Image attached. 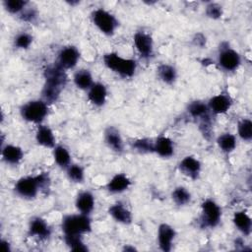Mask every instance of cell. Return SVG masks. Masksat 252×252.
Instances as JSON below:
<instances>
[{"instance_id":"603a6c76","label":"cell","mask_w":252,"mask_h":252,"mask_svg":"<svg viewBox=\"0 0 252 252\" xmlns=\"http://www.w3.org/2000/svg\"><path fill=\"white\" fill-rule=\"evenodd\" d=\"M36 143L44 148L53 149L56 146V138L52 129L47 125L39 124L35 131Z\"/></svg>"},{"instance_id":"4316f807","label":"cell","mask_w":252,"mask_h":252,"mask_svg":"<svg viewBox=\"0 0 252 252\" xmlns=\"http://www.w3.org/2000/svg\"><path fill=\"white\" fill-rule=\"evenodd\" d=\"M52 150H53L52 154H53V158L55 163L60 168L66 169L72 163L71 154L68 151V149L62 145H56Z\"/></svg>"},{"instance_id":"52a82bcc","label":"cell","mask_w":252,"mask_h":252,"mask_svg":"<svg viewBox=\"0 0 252 252\" xmlns=\"http://www.w3.org/2000/svg\"><path fill=\"white\" fill-rule=\"evenodd\" d=\"M217 63L220 70L226 73L236 71L241 64L240 54L229 46L227 42H221L219 48Z\"/></svg>"},{"instance_id":"74e56055","label":"cell","mask_w":252,"mask_h":252,"mask_svg":"<svg viewBox=\"0 0 252 252\" xmlns=\"http://www.w3.org/2000/svg\"><path fill=\"white\" fill-rule=\"evenodd\" d=\"M195 45L203 47L204 45H206V37L202 34V33H197L193 39Z\"/></svg>"},{"instance_id":"836d02e7","label":"cell","mask_w":252,"mask_h":252,"mask_svg":"<svg viewBox=\"0 0 252 252\" xmlns=\"http://www.w3.org/2000/svg\"><path fill=\"white\" fill-rule=\"evenodd\" d=\"M66 245L73 251H88L89 248L83 240V235H64Z\"/></svg>"},{"instance_id":"ac0fdd59","label":"cell","mask_w":252,"mask_h":252,"mask_svg":"<svg viewBox=\"0 0 252 252\" xmlns=\"http://www.w3.org/2000/svg\"><path fill=\"white\" fill-rule=\"evenodd\" d=\"M109 216L117 222L122 224H130L133 220L131 211L122 202H116L108 208Z\"/></svg>"},{"instance_id":"e0dca14e","label":"cell","mask_w":252,"mask_h":252,"mask_svg":"<svg viewBox=\"0 0 252 252\" xmlns=\"http://www.w3.org/2000/svg\"><path fill=\"white\" fill-rule=\"evenodd\" d=\"M175 147L173 141L164 135H160L154 140V153L162 158H169L174 155Z\"/></svg>"},{"instance_id":"1f68e13d","label":"cell","mask_w":252,"mask_h":252,"mask_svg":"<svg viewBox=\"0 0 252 252\" xmlns=\"http://www.w3.org/2000/svg\"><path fill=\"white\" fill-rule=\"evenodd\" d=\"M133 150L140 154L154 153V140L150 138H140L131 143Z\"/></svg>"},{"instance_id":"ba28073f","label":"cell","mask_w":252,"mask_h":252,"mask_svg":"<svg viewBox=\"0 0 252 252\" xmlns=\"http://www.w3.org/2000/svg\"><path fill=\"white\" fill-rule=\"evenodd\" d=\"M221 220V209L213 199H206L201 204L199 224L203 228H214Z\"/></svg>"},{"instance_id":"8fae6325","label":"cell","mask_w":252,"mask_h":252,"mask_svg":"<svg viewBox=\"0 0 252 252\" xmlns=\"http://www.w3.org/2000/svg\"><path fill=\"white\" fill-rule=\"evenodd\" d=\"M207 104L212 114H224L230 109L232 105V98L228 93H220L219 94L212 96L208 100Z\"/></svg>"},{"instance_id":"7c38bea8","label":"cell","mask_w":252,"mask_h":252,"mask_svg":"<svg viewBox=\"0 0 252 252\" xmlns=\"http://www.w3.org/2000/svg\"><path fill=\"white\" fill-rule=\"evenodd\" d=\"M178 168L183 175L192 180H196L201 174L202 163L194 156H186L179 161Z\"/></svg>"},{"instance_id":"5bb4252c","label":"cell","mask_w":252,"mask_h":252,"mask_svg":"<svg viewBox=\"0 0 252 252\" xmlns=\"http://www.w3.org/2000/svg\"><path fill=\"white\" fill-rule=\"evenodd\" d=\"M158 244L161 251L169 252L176 236L175 229L168 223H160L158 227Z\"/></svg>"},{"instance_id":"d6986e66","label":"cell","mask_w":252,"mask_h":252,"mask_svg":"<svg viewBox=\"0 0 252 252\" xmlns=\"http://www.w3.org/2000/svg\"><path fill=\"white\" fill-rule=\"evenodd\" d=\"M95 199L94 194L91 191H82L80 192L75 200V207L77 211L81 214L90 216L94 209Z\"/></svg>"},{"instance_id":"cb8c5ba5","label":"cell","mask_w":252,"mask_h":252,"mask_svg":"<svg viewBox=\"0 0 252 252\" xmlns=\"http://www.w3.org/2000/svg\"><path fill=\"white\" fill-rule=\"evenodd\" d=\"M232 222L234 226L245 236H249L252 230V220L245 211H237L233 214Z\"/></svg>"},{"instance_id":"8d00e7d4","label":"cell","mask_w":252,"mask_h":252,"mask_svg":"<svg viewBox=\"0 0 252 252\" xmlns=\"http://www.w3.org/2000/svg\"><path fill=\"white\" fill-rule=\"evenodd\" d=\"M38 14L35 8L31 7L30 4L25 8V10L19 15V19L25 23L33 24L37 20Z\"/></svg>"},{"instance_id":"83f0119b","label":"cell","mask_w":252,"mask_h":252,"mask_svg":"<svg viewBox=\"0 0 252 252\" xmlns=\"http://www.w3.org/2000/svg\"><path fill=\"white\" fill-rule=\"evenodd\" d=\"M216 143H217L219 149L224 154H229V153L233 152L237 146L236 137L229 132H225V133H222L220 136H218Z\"/></svg>"},{"instance_id":"f35d334b","label":"cell","mask_w":252,"mask_h":252,"mask_svg":"<svg viewBox=\"0 0 252 252\" xmlns=\"http://www.w3.org/2000/svg\"><path fill=\"white\" fill-rule=\"evenodd\" d=\"M2 246L4 247V250L5 251H11V247H10V243L4 239H2Z\"/></svg>"},{"instance_id":"ffe728a7","label":"cell","mask_w":252,"mask_h":252,"mask_svg":"<svg viewBox=\"0 0 252 252\" xmlns=\"http://www.w3.org/2000/svg\"><path fill=\"white\" fill-rule=\"evenodd\" d=\"M131 179L125 173H116L106 184V190L111 194H120L125 192L131 186Z\"/></svg>"},{"instance_id":"d590c367","label":"cell","mask_w":252,"mask_h":252,"mask_svg":"<svg viewBox=\"0 0 252 252\" xmlns=\"http://www.w3.org/2000/svg\"><path fill=\"white\" fill-rule=\"evenodd\" d=\"M222 6L217 2H209L205 7V15L212 20H219L222 17Z\"/></svg>"},{"instance_id":"7a4b0ae2","label":"cell","mask_w":252,"mask_h":252,"mask_svg":"<svg viewBox=\"0 0 252 252\" xmlns=\"http://www.w3.org/2000/svg\"><path fill=\"white\" fill-rule=\"evenodd\" d=\"M50 188V177L47 172H42L34 176H25L19 178L14 185V192L20 198L26 200L34 199L39 192L47 191Z\"/></svg>"},{"instance_id":"4fadbf2b","label":"cell","mask_w":252,"mask_h":252,"mask_svg":"<svg viewBox=\"0 0 252 252\" xmlns=\"http://www.w3.org/2000/svg\"><path fill=\"white\" fill-rule=\"evenodd\" d=\"M28 233L31 237L45 240L51 235V227L44 219L40 217H33L29 222Z\"/></svg>"},{"instance_id":"e575fe53","label":"cell","mask_w":252,"mask_h":252,"mask_svg":"<svg viewBox=\"0 0 252 252\" xmlns=\"http://www.w3.org/2000/svg\"><path fill=\"white\" fill-rule=\"evenodd\" d=\"M33 37L27 32H21L17 33L13 39V44L18 49H28L32 43Z\"/></svg>"},{"instance_id":"f1b7e54d","label":"cell","mask_w":252,"mask_h":252,"mask_svg":"<svg viewBox=\"0 0 252 252\" xmlns=\"http://www.w3.org/2000/svg\"><path fill=\"white\" fill-rule=\"evenodd\" d=\"M171 199L173 203L178 207H184L190 204L192 200L191 193L189 190L183 186L175 187L171 192Z\"/></svg>"},{"instance_id":"7402d4cb","label":"cell","mask_w":252,"mask_h":252,"mask_svg":"<svg viewBox=\"0 0 252 252\" xmlns=\"http://www.w3.org/2000/svg\"><path fill=\"white\" fill-rule=\"evenodd\" d=\"M186 110L190 115V117H192L195 120H198L199 122L202 120L211 118V114H212L210 112L207 102L200 99L190 101L187 105Z\"/></svg>"},{"instance_id":"9a60e30c","label":"cell","mask_w":252,"mask_h":252,"mask_svg":"<svg viewBox=\"0 0 252 252\" xmlns=\"http://www.w3.org/2000/svg\"><path fill=\"white\" fill-rule=\"evenodd\" d=\"M104 143L106 146L116 154H122L124 152V141L117 128L114 126H108L104 130L103 134Z\"/></svg>"},{"instance_id":"ab89813d","label":"cell","mask_w":252,"mask_h":252,"mask_svg":"<svg viewBox=\"0 0 252 252\" xmlns=\"http://www.w3.org/2000/svg\"><path fill=\"white\" fill-rule=\"evenodd\" d=\"M124 250L125 251H129V250H131V251H134V250H136L134 247H129V246H126L125 248H124Z\"/></svg>"},{"instance_id":"2e32d148","label":"cell","mask_w":252,"mask_h":252,"mask_svg":"<svg viewBox=\"0 0 252 252\" xmlns=\"http://www.w3.org/2000/svg\"><path fill=\"white\" fill-rule=\"evenodd\" d=\"M89 101L96 106L101 107L105 104L107 99V89L103 83L94 82L92 87L88 90L87 94Z\"/></svg>"},{"instance_id":"8992f818","label":"cell","mask_w":252,"mask_h":252,"mask_svg":"<svg viewBox=\"0 0 252 252\" xmlns=\"http://www.w3.org/2000/svg\"><path fill=\"white\" fill-rule=\"evenodd\" d=\"M91 20L96 29L107 36L113 35L119 26L116 17L103 8L94 9L91 14Z\"/></svg>"},{"instance_id":"d4e9b609","label":"cell","mask_w":252,"mask_h":252,"mask_svg":"<svg viewBox=\"0 0 252 252\" xmlns=\"http://www.w3.org/2000/svg\"><path fill=\"white\" fill-rule=\"evenodd\" d=\"M158 78L166 85H173L177 80L176 68L168 63H161L157 68Z\"/></svg>"},{"instance_id":"30bf717a","label":"cell","mask_w":252,"mask_h":252,"mask_svg":"<svg viewBox=\"0 0 252 252\" xmlns=\"http://www.w3.org/2000/svg\"><path fill=\"white\" fill-rule=\"evenodd\" d=\"M80 51L76 46L67 45L59 50L55 63L65 71L70 70L76 67L80 60Z\"/></svg>"},{"instance_id":"3957f363","label":"cell","mask_w":252,"mask_h":252,"mask_svg":"<svg viewBox=\"0 0 252 252\" xmlns=\"http://www.w3.org/2000/svg\"><path fill=\"white\" fill-rule=\"evenodd\" d=\"M104 66L121 78H132L137 71V61L124 58L117 52H108L102 56Z\"/></svg>"},{"instance_id":"9c48e42d","label":"cell","mask_w":252,"mask_h":252,"mask_svg":"<svg viewBox=\"0 0 252 252\" xmlns=\"http://www.w3.org/2000/svg\"><path fill=\"white\" fill-rule=\"evenodd\" d=\"M133 42L141 58L148 60L154 56V40L149 32L137 31L133 35Z\"/></svg>"},{"instance_id":"44dd1931","label":"cell","mask_w":252,"mask_h":252,"mask_svg":"<svg viewBox=\"0 0 252 252\" xmlns=\"http://www.w3.org/2000/svg\"><path fill=\"white\" fill-rule=\"evenodd\" d=\"M1 157L7 164L17 165L22 161L24 158V152L19 146L6 144L1 148Z\"/></svg>"},{"instance_id":"6da1fadb","label":"cell","mask_w":252,"mask_h":252,"mask_svg":"<svg viewBox=\"0 0 252 252\" xmlns=\"http://www.w3.org/2000/svg\"><path fill=\"white\" fill-rule=\"evenodd\" d=\"M44 84L41 91L42 99L48 104L58 100L61 92L67 84V74L56 63L49 65L43 72Z\"/></svg>"},{"instance_id":"d6a6232c","label":"cell","mask_w":252,"mask_h":252,"mask_svg":"<svg viewBox=\"0 0 252 252\" xmlns=\"http://www.w3.org/2000/svg\"><path fill=\"white\" fill-rule=\"evenodd\" d=\"M2 4L5 11L9 14L20 15L30 3L25 0H4Z\"/></svg>"},{"instance_id":"5b68a950","label":"cell","mask_w":252,"mask_h":252,"mask_svg":"<svg viewBox=\"0 0 252 252\" xmlns=\"http://www.w3.org/2000/svg\"><path fill=\"white\" fill-rule=\"evenodd\" d=\"M20 114L30 123L41 124L48 115V103L41 99H32L20 107Z\"/></svg>"},{"instance_id":"f546056e","label":"cell","mask_w":252,"mask_h":252,"mask_svg":"<svg viewBox=\"0 0 252 252\" xmlns=\"http://www.w3.org/2000/svg\"><path fill=\"white\" fill-rule=\"evenodd\" d=\"M237 135L244 142L252 140V121L249 118H242L238 121Z\"/></svg>"},{"instance_id":"484cf974","label":"cell","mask_w":252,"mask_h":252,"mask_svg":"<svg viewBox=\"0 0 252 252\" xmlns=\"http://www.w3.org/2000/svg\"><path fill=\"white\" fill-rule=\"evenodd\" d=\"M73 82L74 85L82 91H88L94 83L93 75L88 69H80L76 71L73 76Z\"/></svg>"},{"instance_id":"4dcf8cb0","label":"cell","mask_w":252,"mask_h":252,"mask_svg":"<svg viewBox=\"0 0 252 252\" xmlns=\"http://www.w3.org/2000/svg\"><path fill=\"white\" fill-rule=\"evenodd\" d=\"M66 175L74 183H83L85 180V169L78 163H71L66 168Z\"/></svg>"},{"instance_id":"277c9868","label":"cell","mask_w":252,"mask_h":252,"mask_svg":"<svg viewBox=\"0 0 252 252\" xmlns=\"http://www.w3.org/2000/svg\"><path fill=\"white\" fill-rule=\"evenodd\" d=\"M61 228L64 235H83L92 231V220L81 213L66 215L62 219Z\"/></svg>"}]
</instances>
